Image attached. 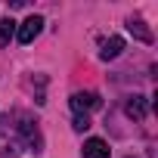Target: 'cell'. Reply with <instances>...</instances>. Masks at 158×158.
Masks as SVG:
<instances>
[{"label": "cell", "instance_id": "obj_2", "mask_svg": "<svg viewBox=\"0 0 158 158\" xmlns=\"http://www.w3.org/2000/svg\"><path fill=\"white\" fill-rule=\"evenodd\" d=\"M99 106H102L99 93H90V90H87V93H74V96H71V109H74L77 115H81V112L87 115L90 109H99Z\"/></svg>", "mask_w": 158, "mask_h": 158}, {"label": "cell", "instance_id": "obj_6", "mask_svg": "<svg viewBox=\"0 0 158 158\" xmlns=\"http://www.w3.org/2000/svg\"><path fill=\"white\" fill-rule=\"evenodd\" d=\"M13 34H16V22L13 19H0V47H6Z\"/></svg>", "mask_w": 158, "mask_h": 158}, {"label": "cell", "instance_id": "obj_5", "mask_svg": "<svg viewBox=\"0 0 158 158\" xmlns=\"http://www.w3.org/2000/svg\"><path fill=\"white\" fill-rule=\"evenodd\" d=\"M127 115H130V118H136V121H139V118H146V96H139V93H136V96H130V99H127Z\"/></svg>", "mask_w": 158, "mask_h": 158}, {"label": "cell", "instance_id": "obj_3", "mask_svg": "<svg viewBox=\"0 0 158 158\" xmlns=\"http://www.w3.org/2000/svg\"><path fill=\"white\" fill-rule=\"evenodd\" d=\"M109 155H112V149L106 146V139H96L93 136V139L84 143V158H109Z\"/></svg>", "mask_w": 158, "mask_h": 158}, {"label": "cell", "instance_id": "obj_1", "mask_svg": "<svg viewBox=\"0 0 158 158\" xmlns=\"http://www.w3.org/2000/svg\"><path fill=\"white\" fill-rule=\"evenodd\" d=\"M40 28H44V19H40V16H28V19L19 25V31H16L19 44H31V40L40 34Z\"/></svg>", "mask_w": 158, "mask_h": 158}, {"label": "cell", "instance_id": "obj_4", "mask_svg": "<svg viewBox=\"0 0 158 158\" xmlns=\"http://www.w3.org/2000/svg\"><path fill=\"white\" fill-rule=\"evenodd\" d=\"M121 50H124V37H109L106 44H102V50H99V56L109 62V59H118L121 56Z\"/></svg>", "mask_w": 158, "mask_h": 158}, {"label": "cell", "instance_id": "obj_7", "mask_svg": "<svg viewBox=\"0 0 158 158\" xmlns=\"http://www.w3.org/2000/svg\"><path fill=\"white\" fill-rule=\"evenodd\" d=\"M127 28H130V31H133V34H136L139 40H146V44L152 40V31H149V28H146V25H143L139 19H130V22H127Z\"/></svg>", "mask_w": 158, "mask_h": 158}, {"label": "cell", "instance_id": "obj_8", "mask_svg": "<svg viewBox=\"0 0 158 158\" xmlns=\"http://www.w3.org/2000/svg\"><path fill=\"white\" fill-rule=\"evenodd\" d=\"M87 127H90V118L87 115H77L74 118V130H87Z\"/></svg>", "mask_w": 158, "mask_h": 158}]
</instances>
